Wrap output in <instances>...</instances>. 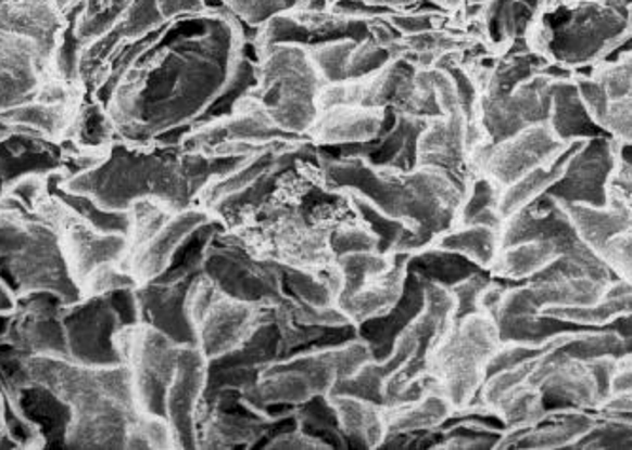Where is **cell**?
<instances>
[{"label": "cell", "mask_w": 632, "mask_h": 450, "mask_svg": "<svg viewBox=\"0 0 632 450\" xmlns=\"http://www.w3.org/2000/svg\"><path fill=\"white\" fill-rule=\"evenodd\" d=\"M435 246L460 254L471 263L485 269H493L501 252V228L486 223H455L434 239Z\"/></svg>", "instance_id": "18"}, {"label": "cell", "mask_w": 632, "mask_h": 450, "mask_svg": "<svg viewBox=\"0 0 632 450\" xmlns=\"http://www.w3.org/2000/svg\"><path fill=\"white\" fill-rule=\"evenodd\" d=\"M326 86L309 46L271 42L254 67L249 95L280 131L309 139Z\"/></svg>", "instance_id": "4"}, {"label": "cell", "mask_w": 632, "mask_h": 450, "mask_svg": "<svg viewBox=\"0 0 632 450\" xmlns=\"http://www.w3.org/2000/svg\"><path fill=\"white\" fill-rule=\"evenodd\" d=\"M320 170L331 192L358 193L384 215L407 223L415 233L413 252L455 226L466 197L460 178L434 165L394 169L358 155H323Z\"/></svg>", "instance_id": "2"}, {"label": "cell", "mask_w": 632, "mask_h": 450, "mask_svg": "<svg viewBox=\"0 0 632 450\" xmlns=\"http://www.w3.org/2000/svg\"><path fill=\"white\" fill-rule=\"evenodd\" d=\"M498 325L483 310L455 318L430 350L427 375L456 411L470 406L501 350Z\"/></svg>", "instance_id": "6"}, {"label": "cell", "mask_w": 632, "mask_h": 450, "mask_svg": "<svg viewBox=\"0 0 632 450\" xmlns=\"http://www.w3.org/2000/svg\"><path fill=\"white\" fill-rule=\"evenodd\" d=\"M553 129L560 139L593 137L598 124L591 118L587 106L581 101L580 89L572 83H559L552 89Z\"/></svg>", "instance_id": "20"}, {"label": "cell", "mask_w": 632, "mask_h": 450, "mask_svg": "<svg viewBox=\"0 0 632 450\" xmlns=\"http://www.w3.org/2000/svg\"><path fill=\"white\" fill-rule=\"evenodd\" d=\"M330 401L349 449H381L389 434L384 422V406L343 391H331Z\"/></svg>", "instance_id": "16"}, {"label": "cell", "mask_w": 632, "mask_h": 450, "mask_svg": "<svg viewBox=\"0 0 632 450\" xmlns=\"http://www.w3.org/2000/svg\"><path fill=\"white\" fill-rule=\"evenodd\" d=\"M455 416V407L434 383L422 396L412 401H400L384 407V422L389 434H420L440 432Z\"/></svg>", "instance_id": "17"}, {"label": "cell", "mask_w": 632, "mask_h": 450, "mask_svg": "<svg viewBox=\"0 0 632 450\" xmlns=\"http://www.w3.org/2000/svg\"><path fill=\"white\" fill-rule=\"evenodd\" d=\"M407 271L417 274L425 282H434L445 288H453L458 282L471 274L483 271L460 254L445 250L435 244H427L419 250L412 252L407 258Z\"/></svg>", "instance_id": "19"}, {"label": "cell", "mask_w": 632, "mask_h": 450, "mask_svg": "<svg viewBox=\"0 0 632 450\" xmlns=\"http://www.w3.org/2000/svg\"><path fill=\"white\" fill-rule=\"evenodd\" d=\"M374 360L368 343L361 335L333 345H313L269 363L241 403L252 413L273 414V407H298L331 394L336 384L356 375Z\"/></svg>", "instance_id": "3"}, {"label": "cell", "mask_w": 632, "mask_h": 450, "mask_svg": "<svg viewBox=\"0 0 632 450\" xmlns=\"http://www.w3.org/2000/svg\"><path fill=\"white\" fill-rule=\"evenodd\" d=\"M188 317L195 347L206 360H216L247 345L267 320H273V312L224 294L201 273L188 292Z\"/></svg>", "instance_id": "7"}, {"label": "cell", "mask_w": 632, "mask_h": 450, "mask_svg": "<svg viewBox=\"0 0 632 450\" xmlns=\"http://www.w3.org/2000/svg\"><path fill=\"white\" fill-rule=\"evenodd\" d=\"M300 165L320 170L323 155L309 139L290 137L265 144L244 155L224 177L214 178L198 195V205L205 207L226 223V216L260 207L271 200L280 180Z\"/></svg>", "instance_id": "5"}, {"label": "cell", "mask_w": 632, "mask_h": 450, "mask_svg": "<svg viewBox=\"0 0 632 450\" xmlns=\"http://www.w3.org/2000/svg\"><path fill=\"white\" fill-rule=\"evenodd\" d=\"M407 258L409 254H397L389 269L366 274L353 292L339 297L338 307L351 324L358 327L362 322L382 317L396 307L407 284Z\"/></svg>", "instance_id": "13"}, {"label": "cell", "mask_w": 632, "mask_h": 450, "mask_svg": "<svg viewBox=\"0 0 632 450\" xmlns=\"http://www.w3.org/2000/svg\"><path fill=\"white\" fill-rule=\"evenodd\" d=\"M241 25L228 12H201L193 27L132 70L118 93L116 121L131 141L190 131L229 93L254 83Z\"/></svg>", "instance_id": "1"}, {"label": "cell", "mask_w": 632, "mask_h": 450, "mask_svg": "<svg viewBox=\"0 0 632 450\" xmlns=\"http://www.w3.org/2000/svg\"><path fill=\"white\" fill-rule=\"evenodd\" d=\"M425 301H427L425 281L417 274L409 273L404 296L396 303V307L382 317L371 318L358 325V335L368 343L376 362H382L389 358L397 335L419 317L420 310L425 309Z\"/></svg>", "instance_id": "15"}, {"label": "cell", "mask_w": 632, "mask_h": 450, "mask_svg": "<svg viewBox=\"0 0 632 450\" xmlns=\"http://www.w3.org/2000/svg\"><path fill=\"white\" fill-rule=\"evenodd\" d=\"M608 99H619V97H632V57L625 61L618 68H611L606 73V78L601 80Z\"/></svg>", "instance_id": "23"}, {"label": "cell", "mask_w": 632, "mask_h": 450, "mask_svg": "<svg viewBox=\"0 0 632 450\" xmlns=\"http://www.w3.org/2000/svg\"><path fill=\"white\" fill-rule=\"evenodd\" d=\"M264 449L273 450H330L328 445L316 439V437L309 436L307 432H303L302 428L298 426H292V428H282L279 432H275L267 443L264 445Z\"/></svg>", "instance_id": "22"}, {"label": "cell", "mask_w": 632, "mask_h": 450, "mask_svg": "<svg viewBox=\"0 0 632 450\" xmlns=\"http://www.w3.org/2000/svg\"><path fill=\"white\" fill-rule=\"evenodd\" d=\"M331 252L336 259L351 252H379V236L368 223H341L330 236Z\"/></svg>", "instance_id": "21"}, {"label": "cell", "mask_w": 632, "mask_h": 450, "mask_svg": "<svg viewBox=\"0 0 632 450\" xmlns=\"http://www.w3.org/2000/svg\"><path fill=\"white\" fill-rule=\"evenodd\" d=\"M290 419H294V407L269 416L252 413L241 399L231 406L213 407L199 422V449H252L282 429Z\"/></svg>", "instance_id": "11"}, {"label": "cell", "mask_w": 632, "mask_h": 450, "mask_svg": "<svg viewBox=\"0 0 632 450\" xmlns=\"http://www.w3.org/2000/svg\"><path fill=\"white\" fill-rule=\"evenodd\" d=\"M198 277L177 282H148L137 292V303L147 318V324L169 335L180 345H195L188 317V292Z\"/></svg>", "instance_id": "14"}, {"label": "cell", "mask_w": 632, "mask_h": 450, "mask_svg": "<svg viewBox=\"0 0 632 450\" xmlns=\"http://www.w3.org/2000/svg\"><path fill=\"white\" fill-rule=\"evenodd\" d=\"M208 360L195 345H182L165 398V421L175 449H199V422L205 406Z\"/></svg>", "instance_id": "9"}, {"label": "cell", "mask_w": 632, "mask_h": 450, "mask_svg": "<svg viewBox=\"0 0 632 450\" xmlns=\"http://www.w3.org/2000/svg\"><path fill=\"white\" fill-rule=\"evenodd\" d=\"M262 233L267 243V258L282 266L303 267L323 271L330 261L336 263L330 236L336 226L309 223L300 208L269 207L265 210Z\"/></svg>", "instance_id": "8"}, {"label": "cell", "mask_w": 632, "mask_h": 450, "mask_svg": "<svg viewBox=\"0 0 632 450\" xmlns=\"http://www.w3.org/2000/svg\"><path fill=\"white\" fill-rule=\"evenodd\" d=\"M559 134H553L540 124L524 127L519 133L494 141L493 146L481 150L479 167L485 172V178L501 190L559 154Z\"/></svg>", "instance_id": "10"}, {"label": "cell", "mask_w": 632, "mask_h": 450, "mask_svg": "<svg viewBox=\"0 0 632 450\" xmlns=\"http://www.w3.org/2000/svg\"><path fill=\"white\" fill-rule=\"evenodd\" d=\"M390 108L333 104L323 108L311 127L309 141L318 149H339L376 141L389 126Z\"/></svg>", "instance_id": "12"}]
</instances>
